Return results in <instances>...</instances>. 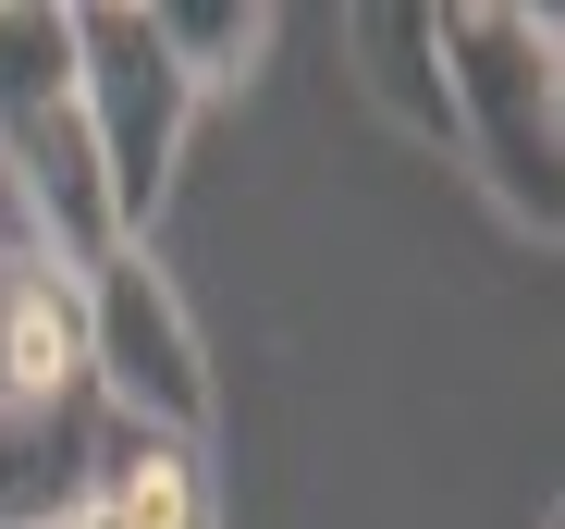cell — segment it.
Wrapping results in <instances>:
<instances>
[{
	"mask_svg": "<svg viewBox=\"0 0 565 529\" xmlns=\"http://www.w3.org/2000/svg\"><path fill=\"white\" fill-rule=\"evenodd\" d=\"M111 406L86 370V296L50 246H0V529H62L99 480Z\"/></svg>",
	"mask_w": 565,
	"mask_h": 529,
	"instance_id": "6da1fadb",
	"label": "cell"
},
{
	"mask_svg": "<svg viewBox=\"0 0 565 529\" xmlns=\"http://www.w3.org/2000/svg\"><path fill=\"white\" fill-rule=\"evenodd\" d=\"M565 38L553 13L516 0H455L443 13V99H455V148L492 172V198L529 234H565Z\"/></svg>",
	"mask_w": 565,
	"mask_h": 529,
	"instance_id": "7a4b0ae2",
	"label": "cell"
},
{
	"mask_svg": "<svg viewBox=\"0 0 565 529\" xmlns=\"http://www.w3.org/2000/svg\"><path fill=\"white\" fill-rule=\"evenodd\" d=\"M0 172L25 198V246H50L62 272H99L124 246L111 186H99V136L74 99V13L62 0H0Z\"/></svg>",
	"mask_w": 565,
	"mask_h": 529,
	"instance_id": "3957f363",
	"label": "cell"
},
{
	"mask_svg": "<svg viewBox=\"0 0 565 529\" xmlns=\"http://www.w3.org/2000/svg\"><path fill=\"white\" fill-rule=\"evenodd\" d=\"M74 99H86V136H99V186H111L124 246H148L184 124H198V86L148 38V0H74Z\"/></svg>",
	"mask_w": 565,
	"mask_h": 529,
	"instance_id": "277c9868",
	"label": "cell"
},
{
	"mask_svg": "<svg viewBox=\"0 0 565 529\" xmlns=\"http://www.w3.org/2000/svg\"><path fill=\"white\" fill-rule=\"evenodd\" d=\"M86 296V370H99V406L136 431H172V444H210V345L184 320L172 272L148 246H111L99 272H74Z\"/></svg>",
	"mask_w": 565,
	"mask_h": 529,
	"instance_id": "5b68a950",
	"label": "cell"
},
{
	"mask_svg": "<svg viewBox=\"0 0 565 529\" xmlns=\"http://www.w3.org/2000/svg\"><path fill=\"white\" fill-rule=\"evenodd\" d=\"M62 529H222L210 456H198V444H172V431H136V419H111L99 480H86V505H74Z\"/></svg>",
	"mask_w": 565,
	"mask_h": 529,
	"instance_id": "8992f818",
	"label": "cell"
},
{
	"mask_svg": "<svg viewBox=\"0 0 565 529\" xmlns=\"http://www.w3.org/2000/svg\"><path fill=\"white\" fill-rule=\"evenodd\" d=\"M344 62H356L369 99H382L394 136L455 148V99H443V13H430V0H369V13H344Z\"/></svg>",
	"mask_w": 565,
	"mask_h": 529,
	"instance_id": "52a82bcc",
	"label": "cell"
},
{
	"mask_svg": "<svg viewBox=\"0 0 565 529\" xmlns=\"http://www.w3.org/2000/svg\"><path fill=\"white\" fill-rule=\"evenodd\" d=\"M148 38L172 50V74L198 86V99H222V86H246L270 62V13L258 0H148Z\"/></svg>",
	"mask_w": 565,
	"mask_h": 529,
	"instance_id": "ba28073f",
	"label": "cell"
},
{
	"mask_svg": "<svg viewBox=\"0 0 565 529\" xmlns=\"http://www.w3.org/2000/svg\"><path fill=\"white\" fill-rule=\"evenodd\" d=\"M541 529H565V517H541Z\"/></svg>",
	"mask_w": 565,
	"mask_h": 529,
	"instance_id": "9c48e42d",
	"label": "cell"
}]
</instances>
